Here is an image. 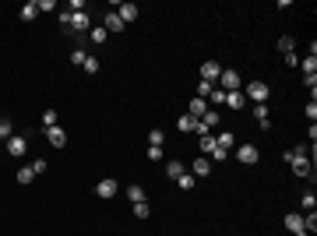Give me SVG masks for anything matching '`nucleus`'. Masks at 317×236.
I'll return each instance as SVG.
<instances>
[{"label": "nucleus", "instance_id": "f257e3e1", "mask_svg": "<svg viewBox=\"0 0 317 236\" xmlns=\"http://www.w3.org/2000/svg\"><path fill=\"white\" fill-rule=\"evenodd\" d=\"M286 162L293 166L296 176H310V173H314V166H310V148H307V145L289 148V152H286Z\"/></svg>", "mask_w": 317, "mask_h": 236}, {"label": "nucleus", "instance_id": "f03ea898", "mask_svg": "<svg viewBox=\"0 0 317 236\" xmlns=\"http://www.w3.org/2000/svg\"><path fill=\"white\" fill-rule=\"evenodd\" d=\"M268 95H271L268 81H250V85L243 88V99H254V106H257V102H268Z\"/></svg>", "mask_w": 317, "mask_h": 236}, {"label": "nucleus", "instance_id": "7ed1b4c3", "mask_svg": "<svg viewBox=\"0 0 317 236\" xmlns=\"http://www.w3.org/2000/svg\"><path fill=\"white\" fill-rule=\"evenodd\" d=\"M219 85H222V92H240V74L233 71V67H222V74H219Z\"/></svg>", "mask_w": 317, "mask_h": 236}, {"label": "nucleus", "instance_id": "20e7f679", "mask_svg": "<svg viewBox=\"0 0 317 236\" xmlns=\"http://www.w3.org/2000/svg\"><path fill=\"white\" fill-rule=\"evenodd\" d=\"M176 127H180V131H183V134H194V131H197V134H208V131H205V127H201V120H194V116H190V113H183V116H180V120H176Z\"/></svg>", "mask_w": 317, "mask_h": 236}, {"label": "nucleus", "instance_id": "39448f33", "mask_svg": "<svg viewBox=\"0 0 317 236\" xmlns=\"http://www.w3.org/2000/svg\"><path fill=\"white\" fill-rule=\"evenodd\" d=\"M219 74H222V64H219V60H205V64H201V81H212V85H215Z\"/></svg>", "mask_w": 317, "mask_h": 236}, {"label": "nucleus", "instance_id": "423d86ee", "mask_svg": "<svg viewBox=\"0 0 317 236\" xmlns=\"http://www.w3.org/2000/svg\"><path fill=\"white\" fill-rule=\"evenodd\" d=\"M43 134H46V141H50L53 148H64V145H67V134H64V127H43Z\"/></svg>", "mask_w": 317, "mask_h": 236}, {"label": "nucleus", "instance_id": "0eeeda50", "mask_svg": "<svg viewBox=\"0 0 317 236\" xmlns=\"http://www.w3.org/2000/svg\"><path fill=\"white\" fill-rule=\"evenodd\" d=\"M92 28V18H88V11H78V14H71V28L67 32H88Z\"/></svg>", "mask_w": 317, "mask_h": 236}, {"label": "nucleus", "instance_id": "6e6552de", "mask_svg": "<svg viewBox=\"0 0 317 236\" xmlns=\"http://www.w3.org/2000/svg\"><path fill=\"white\" fill-rule=\"evenodd\" d=\"M25 148H28V138H21V134L7 138V155H25Z\"/></svg>", "mask_w": 317, "mask_h": 236}, {"label": "nucleus", "instance_id": "1a4fd4ad", "mask_svg": "<svg viewBox=\"0 0 317 236\" xmlns=\"http://www.w3.org/2000/svg\"><path fill=\"white\" fill-rule=\"evenodd\" d=\"M113 11H116V14H120V21H124V25H131V21H134V18H138V14H141V11H138V7H134V4H116V7H113Z\"/></svg>", "mask_w": 317, "mask_h": 236}, {"label": "nucleus", "instance_id": "9d476101", "mask_svg": "<svg viewBox=\"0 0 317 236\" xmlns=\"http://www.w3.org/2000/svg\"><path fill=\"white\" fill-rule=\"evenodd\" d=\"M208 173H212V159L197 155L194 159V166H190V176H208Z\"/></svg>", "mask_w": 317, "mask_h": 236}, {"label": "nucleus", "instance_id": "9b49d317", "mask_svg": "<svg viewBox=\"0 0 317 236\" xmlns=\"http://www.w3.org/2000/svg\"><path fill=\"white\" fill-rule=\"evenodd\" d=\"M102 28H106V32H124L127 25L120 21V14H116V11H109V14H106V21H102Z\"/></svg>", "mask_w": 317, "mask_h": 236}, {"label": "nucleus", "instance_id": "f8f14e48", "mask_svg": "<svg viewBox=\"0 0 317 236\" xmlns=\"http://www.w3.org/2000/svg\"><path fill=\"white\" fill-rule=\"evenodd\" d=\"M95 194L99 198H116V180H99L95 183Z\"/></svg>", "mask_w": 317, "mask_h": 236}, {"label": "nucleus", "instance_id": "ddd939ff", "mask_svg": "<svg viewBox=\"0 0 317 236\" xmlns=\"http://www.w3.org/2000/svg\"><path fill=\"white\" fill-rule=\"evenodd\" d=\"M236 159L243 162V166H250V162H257V148H254V145H240V148H236Z\"/></svg>", "mask_w": 317, "mask_h": 236}, {"label": "nucleus", "instance_id": "4468645a", "mask_svg": "<svg viewBox=\"0 0 317 236\" xmlns=\"http://www.w3.org/2000/svg\"><path fill=\"white\" fill-rule=\"evenodd\" d=\"M187 113H190V116H194V120H201V116H205V113H208V102H205V99H197V95H194V99H190V109H187Z\"/></svg>", "mask_w": 317, "mask_h": 236}, {"label": "nucleus", "instance_id": "2eb2a0df", "mask_svg": "<svg viewBox=\"0 0 317 236\" xmlns=\"http://www.w3.org/2000/svg\"><path fill=\"white\" fill-rule=\"evenodd\" d=\"M226 106H229V109H243V106H247V99H243V92H226Z\"/></svg>", "mask_w": 317, "mask_h": 236}, {"label": "nucleus", "instance_id": "dca6fc26", "mask_svg": "<svg viewBox=\"0 0 317 236\" xmlns=\"http://www.w3.org/2000/svg\"><path fill=\"white\" fill-rule=\"evenodd\" d=\"M18 18H21V21H35V18H39V7H35V0H28V4L18 11Z\"/></svg>", "mask_w": 317, "mask_h": 236}, {"label": "nucleus", "instance_id": "f3484780", "mask_svg": "<svg viewBox=\"0 0 317 236\" xmlns=\"http://www.w3.org/2000/svg\"><path fill=\"white\" fill-rule=\"evenodd\" d=\"M254 120H257L261 127H271V124H268V120H271V113H268V106H264V102H257V106H254Z\"/></svg>", "mask_w": 317, "mask_h": 236}, {"label": "nucleus", "instance_id": "a211bd4d", "mask_svg": "<svg viewBox=\"0 0 317 236\" xmlns=\"http://www.w3.org/2000/svg\"><path fill=\"white\" fill-rule=\"evenodd\" d=\"M286 229H289V233H303V215H300V212L286 215Z\"/></svg>", "mask_w": 317, "mask_h": 236}, {"label": "nucleus", "instance_id": "6ab92c4d", "mask_svg": "<svg viewBox=\"0 0 317 236\" xmlns=\"http://www.w3.org/2000/svg\"><path fill=\"white\" fill-rule=\"evenodd\" d=\"M197 148H201V152H208V155H215V148H219V145H215V134H201Z\"/></svg>", "mask_w": 317, "mask_h": 236}, {"label": "nucleus", "instance_id": "aec40b11", "mask_svg": "<svg viewBox=\"0 0 317 236\" xmlns=\"http://www.w3.org/2000/svg\"><path fill=\"white\" fill-rule=\"evenodd\" d=\"M183 173H187V166H183L180 159H169V166H166V176H173V180H176V176H183Z\"/></svg>", "mask_w": 317, "mask_h": 236}, {"label": "nucleus", "instance_id": "412c9836", "mask_svg": "<svg viewBox=\"0 0 317 236\" xmlns=\"http://www.w3.org/2000/svg\"><path fill=\"white\" fill-rule=\"evenodd\" d=\"M215 124H219V109H208V113L201 116V127H205V131L212 134V127H215Z\"/></svg>", "mask_w": 317, "mask_h": 236}, {"label": "nucleus", "instance_id": "4be33fe9", "mask_svg": "<svg viewBox=\"0 0 317 236\" xmlns=\"http://www.w3.org/2000/svg\"><path fill=\"white\" fill-rule=\"evenodd\" d=\"M215 145H219V152H229V148L236 145V138H233V134L226 131V134H219V138H215Z\"/></svg>", "mask_w": 317, "mask_h": 236}, {"label": "nucleus", "instance_id": "5701e85b", "mask_svg": "<svg viewBox=\"0 0 317 236\" xmlns=\"http://www.w3.org/2000/svg\"><path fill=\"white\" fill-rule=\"evenodd\" d=\"M127 198H131V205L145 201V187H141V183H131V187H127Z\"/></svg>", "mask_w": 317, "mask_h": 236}, {"label": "nucleus", "instance_id": "b1692460", "mask_svg": "<svg viewBox=\"0 0 317 236\" xmlns=\"http://www.w3.org/2000/svg\"><path fill=\"white\" fill-rule=\"evenodd\" d=\"M88 39H92V43H106V39H109V32H106L102 25H95V28L88 32Z\"/></svg>", "mask_w": 317, "mask_h": 236}, {"label": "nucleus", "instance_id": "393cba45", "mask_svg": "<svg viewBox=\"0 0 317 236\" xmlns=\"http://www.w3.org/2000/svg\"><path fill=\"white\" fill-rule=\"evenodd\" d=\"M32 180H35V173H32V166H21V169H18V183H25V187H28Z\"/></svg>", "mask_w": 317, "mask_h": 236}, {"label": "nucleus", "instance_id": "a878e982", "mask_svg": "<svg viewBox=\"0 0 317 236\" xmlns=\"http://www.w3.org/2000/svg\"><path fill=\"white\" fill-rule=\"evenodd\" d=\"M176 183H180V190H194V183H197V176H190V173H183V176H176Z\"/></svg>", "mask_w": 317, "mask_h": 236}, {"label": "nucleus", "instance_id": "bb28decb", "mask_svg": "<svg viewBox=\"0 0 317 236\" xmlns=\"http://www.w3.org/2000/svg\"><path fill=\"white\" fill-rule=\"evenodd\" d=\"M131 212H134V219H148V215H152V208H148V201H138V205H134Z\"/></svg>", "mask_w": 317, "mask_h": 236}, {"label": "nucleus", "instance_id": "cd10ccee", "mask_svg": "<svg viewBox=\"0 0 317 236\" xmlns=\"http://www.w3.org/2000/svg\"><path fill=\"white\" fill-rule=\"evenodd\" d=\"M11 134H14V124H11L7 116H0V141H7Z\"/></svg>", "mask_w": 317, "mask_h": 236}, {"label": "nucleus", "instance_id": "c85d7f7f", "mask_svg": "<svg viewBox=\"0 0 317 236\" xmlns=\"http://www.w3.org/2000/svg\"><path fill=\"white\" fill-rule=\"evenodd\" d=\"M212 92H215V85H212V81H197V99H208Z\"/></svg>", "mask_w": 317, "mask_h": 236}, {"label": "nucleus", "instance_id": "c756f323", "mask_svg": "<svg viewBox=\"0 0 317 236\" xmlns=\"http://www.w3.org/2000/svg\"><path fill=\"white\" fill-rule=\"evenodd\" d=\"M300 205H303L307 212H314V208H317V198H314V190H307V194L300 198Z\"/></svg>", "mask_w": 317, "mask_h": 236}, {"label": "nucleus", "instance_id": "7c9ffc66", "mask_svg": "<svg viewBox=\"0 0 317 236\" xmlns=\"http://www.w3.org/2000/svg\"><path fill=\"white\" fill-rule=\"evenodd\" d=\"M162 141H166V131H162V127H155V131L148 134V145H158V148H162Z\"/></svg>", "mask_w": 317, "mask_h": 236}, {"label": "nucleus", "instance_id": "2f4dec72", "mask_svg": "<svg viewBox=\"0 0 317 236\" xmlns=\"http://www.w3.org/2000/svg\"><path fill=\"white\" fill-rule=\"evenodd\" d=\"M293 46H296V39H289V35L279 39V53H293Z\"/></svg>", "mask_w": 317, "mask_h": 236}, {"label": "nucleus", "instance_id": "473e14b6", "mask_svg": "<svg viewBox=\"0 0 317 236\" xmlns=\"http://www.w3.org/2000/svg\"><path fill=\"white\" fill-rule=\"evenodd\" d=\"M303 229H307V233H314V229H317V215H314V212L303 215Z\"/></svg>", "mask_w": 317, "mask_h": 236}, {"label": "nucleus", "instance_id": "72a5a7b5", "mask_svg": "<svg viewBox=\"0 0 317 236\" xmlns=\"http://www.w3.org/2000/svg\"><path fill=\"white\" fill-rule=\"evenodd\" d=\"M300 67H303V74H317V57H307Z\"/></svg>", "mask_w": 317, "mask_h": 236}, {"label": "nucleus", "instance_id": "f704fd0d", "mask_svg": "<svg viewBox=\"0 0 317 236\" xmlns=\"http://www.w3.org/2000/svg\"><path fill=\"white\" fill-rule=\"evenodd\" d=\"M81 67H85V74H95V71H99V60H95V57H85Z\"/></svg>", "mask_w": 317, "mask_h": 236}, {"label": "nucleus", "instance_id": "c9c22d12", "mask_svg": "<svg viewBox=\"0 0 317 236\" xmlns=\"http://www.w3.org/2000/svg\"><path fill=\"white\" fill-rule=\"evenodd\" d=\"M43 127H57V109H46L43 113Z\"/></svg>", "mask_w": 317, "mask_h": 236}, {"label": "nucleus", "instance_id": "e433bc0d", "mask_svg": "<svg viewBox=\"0 0 317 236\" xmlns=\"http://www.w3.org/2000/svg\"><path fill=\"white\" fill-rule=\"evenodd\" d=\"M145 155L152 159V162H158V159L166 155V148H158V145H148V152H145Z\"/></svg>", "mask_w": 317, "mask_h": 236}, {"label": "nucleus", "instance_id": "4c0bfd02", "mask_svg": "<svg viewBox=\"0 0 317 236\" xmlns=\"http://www.w3.org/2000/svg\"><path fill=\"white\" fill-rule=\"evenodd\" d=\"M46 169H50V162H46V159H35V162H32V173H35V176H39V173H46Z\"/></svg>", "mask_w": 317, "mask_h": 236}, {"label": "nucleus", "instance_id": "58836bf2", "mask_svg": "<svg viewBox=\"0 0 317 236\" xmlns=\"http://www.w3.org/2000/svg\"><path fill=\"white\" fill-rule=\"evenodd\" d=\"M208 99H212V102H215V106H222V102H226V92H222V88H215V92H212V95H208Z\"/></svg>", "mask_w": 317, "mask_h": 236}, {"label": "nucleus", "instance_id": "ea45409f", "mask_svg": "<svg viewBox=\"0 0 317 236\" xmlns=\"http://www.w3.org/2000/svg\"><path fill=\"white\" fill-rule=\"evenodd\" d=\"M303 85H307L310 95H314V92H317V74H303Z\"/></svg>", "mask_w": 317, "mask_h": 236}, {"label": "nucleus", "instance_id": "a19ab883", "mask_svg": "<svg viewBox=\"0 0 317 236\" xmlns=\"http://www.w3.org/2000/svg\"><path fill=\"white\" fill-rule=\"evenodd\" d=\"M307 120H310V124H314V120H317V102H314V99L307 102Z\"/></svg>", "mask_w": 317, "mask_h": 236}, {"label": "nucleus", "instance_id": "79ce46f5", "mask_svg": "<svg viewBox=\"0 0 317 236\" xmlns=\"http://www.w3.org/2000/svg\"><path fill=\"white\" fill-rule=\"evenodd\" d=\"M35 7H39V11H57V4H53V0H35Z\"/></svg>", "mask_w": 317, "mask_h": 236}, {"label": "nucleus", "instance_id": "37998d69", "mask_svg": "<svg viewBox=\"0 0 317 236\" xmlns=\"http://www.w3.org/2000/svg\"><path fill=\"white\" fill-rule=\"evenodd\" d=\"M71 64H78V67L85 64V50H74V53H71Z\"/></svg>", "mask_w": 317, "mask_h": 236}, {"label": "nucleus", "instance_id": "c03bdc74", "mask_svg": "<svg viewBox=\"0 0 317 236\" xmlns=\"http://www.w3.org/2000/svg\"><path fill=\"white\" fill-rule=\"evenodd\" d=\"M57 18H60V25H64V28H71V11H60Z\"/></svg>", "mask_w": 317, "mask_h": 236}, {"label": "nucleus", "instance_id": "a18cd8bd", "mask_svg": "<svg viewBox=\"0 0 317 236\" xmlns=\"http://www.w3.org/2000/svg\"><path fill=\"white\" fill-rule=\"evenodd\" d=\"M293 236H310V233H307V229H303V233H293Z\"/></svg>", "mask_w": 317, "mask_h": 236}]
</instances>
